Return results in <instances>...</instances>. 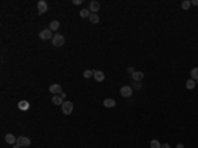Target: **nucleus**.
<instances>
[{"label": "nucleus", "instance_id": "obj_1", "mask_svg": "<svg viewBox=\"0 0 198 148\" xmlns=\"http://www.w3.org/2000/svg\"><path fill=\"white\" fill-rule=\"evenodd\" d=\"M61 108H62V113H64V115H70V114L73 113V108H74V106H73V103L70 102V100H64V103H62Z\"/></svg>", "mask_w": 198, "mask_h": 148}, {"label": "nucleus", "instance_id": "obj_2", "mask_svg": "<svg viewBox=\"0 0 198 148\" xmlns=\"http://www.w3.org/2000/svg\"><path fill=\"white\" fill-rule=\"evenodd\" d=\"M52 44L54 45V46H62V45L65 44V37L61 35V33H56L52 38Z\"/></svg>", "mask_w": 198, "mask_h": 148}, {"label": "nucleus", "instance_id": "obj_3", "mask_svg": "<svg viewBox=\"0 0 198 148\" xmlns=\"http://www.w3.org/2000/svg\"><path fill=\"white\" fill-rule=\"evenodd\" d=\"M53 32L49 29V28H46V29H44V31L40 32V38H41L42 41H46V40H50V38H53Z\"/></svg>", "mask_w": 198, "mask_h": 148}, {"label": "nucleus", "instance_id": "obj_4", "mask_svg": "<svg viewBox=\"0 0 198 148\" xmlns=\"http://www.w3.org/2000/svg\"><path fill=\"white\" fill-rule=\"evenodd\" d=\"M16 144H19L20 147H29L31 145V139L27 138V136H19Z\"/></svg>", "mask_w": 198, "mask_h": 148}, {"label": "nucleus", "instance_id": "obj_5", "mask_svg": "<svg viewBox=\"0 0 198 148\" xmlns=\"http://www.w3.org/2000/svg\"><path fill=\"white\" fill-rule=\"evenodd\" d=\"M37 8H38V15H44L48 11V3L45 0H40L37 3Z\"/></svg>", "mask_w": 198, "mask_h": 148}, {"label": "nucleus", "instance_id": "obj_6", "mask_svg": "<svg viewBox=\"0 0 198 148\" xmlns=\"http://www.w3.org/2000/svg\"><path fill=\"white\" fill-rule=\"evenodd\" d=\"M49 91H50L52 94H54V95L62 94V86L58 85V83H53V85H50V87H49Z\"/></svg>", "mask_w": 198, "mask_h": 148}, {"label": "nucleus", "instance_id": "obj_7", "mask_svg": "<svg viewBox=\"0 0 198 148\" xmlns=\"http://www.w3.org/2000/svg\"><path fill=\"white\" fill-rule=\"evenodd\" d=\"M120 95L124 98H130L132 95V87L131 86H123L120 89Z\"/></svg>", "mask_w": 198, "mask_h": 148}, {"label": "nucleus", "instance_id": "obj_8", "mask_svg": "<svg viewBox=\"0 0 198 148\" xmlns=\"http://www.w3.org/2000/svg\"><path fill=\"white\" fill-rule=\"evenodd\" d=\"M99 9H100V4H99L98 1H95V0H94V1H91V3H90L89 11L91 12V13H96Z\"/></svg>", "mask_w": 198, "mask_h": 148}, {"label": "nucleus", "instance_id": "obj_9", "mask_svg": "<svg viewBox=\"0 0 198 148\" xmlns=\"http://www.w3.org/2000/svg\"><path fill=\"white\" fill-rule=\"evenodd\" d=\"M5 141H7L8 144L15 145V144H16V141H17V138L13 134H7V135H5Z\"/></svg>", "mask_w": 198, "mask_h": 148}, {"label": "nucleus", "instance_id": "obj_10", "mask_svg": "<svg viewBox=\"0 0 198 148\" xmlns=\"http://www.w3.org/2000/svg\"><path fill=\"white\" fill-rule=\"evenodd\" d=\"M94 78H95L96 82H103V81H104V74H103V72H100V70H95V72H94Z\"/></svg>", "mask_w": 198, "mask_h": 148}, {"label": "nucleus", "instance_id": "obj_11", "mask_svg": "<svg viewBox=\"0 0 198 148\" xmlns=\"http://www.w3.org/2000/svg\"><path fill=\"white\" fill-rule=\"evenodd\" d=\"M132 79L133 81H136V82H140L144 79V73L143 72H135L132 74Z\"/></svg>", "mask_w": 198, "mask_h": 148}, {"label": "nucleus", "instance_id": "obj_12", "mask_svg": "<svg viewBox=\"0 0 198 148\" xmlns=\"http://www.w3.org/2000/svg\"><path fill=\"white\" fill-rule=\"evenodd\" d=\"M103 106H106L107 108H111V107H115L116 106V102L111 98H106V99L103 100Z\"/></svg>", "mask_w": 198, "mask_h": 148}, {"label": "nucleus", "instance_id": "obj_13", "mask_svg": "<svg viewBox=\"0 0 198 148\" xmlns=\"http://www.w3.org/2000/svg\"><path fill=\"white\" fill-rule=\"evenodd\" d=\"M52 103L56 104V106H62V103H64V99L61 98V95H54L53 98H52Z\"/></svg>", "mask_w": 198, "mask_h": 148}, {"label": "nucleus", "instance_id": "obj_14", "mask_svg": "<svg viewBox=\"0 0 198 148\" xmlns=\"http://www.w3.org/2000/svg\"><path fill=\"white\" fill-rule=\"evenodd\" d=\"M19 110H21V111L29 110V102L28 100H20L19 102Z\"/></svg>", "mask_w": 198, "mask_h": 148}, {"label": "nucleus", "instance_id": "obj_15", "mask_svg": "<svg viewBox=\"0 0 198 148\" xmlns=\"http://www.w3.org/2000/svg\"><path fill=\"white\" fill-rule=\"evenodd\" d=\"M58 28H60V21H57V20H53V21H50V25H49V29H50L52 32L57 31Z\"/></svg>", "mask_w": 198, "mask_h": 148}, {"label": "nucleus", "instance_id": "obj_16", "mask_svg": "<svg viewBox=\"0 0 198 148\" xmlns=\"http://www.w3.org/2000/svg\"><path fill=\"white\" fill-rule=\"evenodd\" d=\"M89 21L91 23V24H98L99 23V16L96 13H91L89 16Z\"/></svg>", "mask_w": 198, "mask_h": 148}, {"label": "nucleus", "instance_id": "obj_17", "mask_svg": "<svg viewBox=\"0 0 198 148\" xmlns=\"http://www.w3.org/2000/svg\"><path fill=\"white\" fill-rule=\"evenodd\" d=\"M195 85H197V83H195L194 79H188L185 86H186V89H188V90H193L195 87Z\"/></svg>", "mask_w": 198, "mask_h": 148}, {"label": "nucleus", "instance_id": "obj_18", "mask_svg": "<svg viewBox=\"0 0 198 148\" xmlns=\"http://www.w3.org/2000/svg\"><path fill=\"white\" fill-rule=\"evenodd\" d=\"M90 15H91V12H90L89 9H81L79 11V16H81L82 19H86V17L89 19Z\"/></svg>", "mask_w": 198, "mask_h": 148}, {"label": "nucleus", "instance_id": "obj_19", "mask_svg": "<svg viewBox=\"0 0 198 148\" xmlns=\"http://www.w3.org/2000/svg\"><path fill=\"white\" fill-rule=\"evenodd\" d=\"M190 77H191V79H194V81H197V79H198V68H194V69H191V72H190Z\"/></svg>", "mask_w": 198, "mask_h": 148}, {"label": "nucleus", "instance_id": "obj_20", "mask_svg": "<svg viewBox=\"0 0 198 148\" xmlns=\"http://www.w3.org/2000/svg\"><path fill=\"white\" fill-rule=\"evenodd\" d=\"M190 5H191V3L189 1V0H185V1H182V4H181V7H182V9L184 11H189Z\"/></svg>", "mask_w": 198, "mask_h": 148}, {"label": "nucleus", "instance_id": "obj_21", "mask_svg": "<svg viewBox=\"0 0 198 148\" xmlns=\"http://www.w3.org/2000/svg\"><path fill=\"white\" fill-rule=\"evenodd\" d=\"M151 148H161V144L160 141L153 139V140H151Z\"/></svg>", "mask_w": 198, "mask_h": 148}, {"label": "nucleus", "instance_id": "obj_22", "mask_svg": "<svg viewBox=\"0 0 198 148\" xmlns=\"http://www.w3.org/2000/svg\"><path fill=\"white\" fill-rule=\"evenodd\" d=\"M92 76H94V72H91V70H85L83 72V77L85 78H91Z\"/></svg>", "mask_w": 198, "mask_h": 148}, {"label": "nucleus", "instance_id": "obj_23", "mask_svg": "<svg viewBox=\"0 0 198 148\" xmlns=\"http://www.w3.org/2000/svg\"><path fill=\"white\" fill-rule=\"evenodd\" d=\"M133 87H135V89H136V90H139V89H141V85H140V83H139V82H137V83H135V81H133Z\"/></svg>", "mask_w": 198, "mask_h": 148}, {"label": "nucleus", "instance_id": "obj_24", "mask_svg": "<svg viewBox=\"0 0 198 148\" xmlns=\"http://www.w3.org/2000/svg\"><path fill=\"white\" fill-rule=\"evenodd\" d=\"M73 3H74L75 5H78V4L82 3V0H73Z\"/></svg>", "mask_w": 198, "mask_h": 148}, {"label": "nucleus", "instance_id": "obj_25", "mask_svg": "<svg viewBox=\"0 0 198 148\" xmlns=\"http://www.w3.org/2000/svg\"><path fill=\"white\" fill-rule=\"evenodd\" d=\"M161 148H171V145L168 144V143H165V144H163V145H161Z\"/></svg>", "mask_w": 198, "mask_h": 148}, {"label": "nucleus", "instance_id": "obj_26", "mask_svg": "<svg viewBox=\"0 0 198 148\" xmlns=\"http://www.w3.org/2000/svg\"><path fill=\"white\" fill-rule=\"evenodd\" d=\"M127 70H128V73H131V74H133V73H135V70H133L132 68H128Z\"/></svg>", "mask_w": 198, "mask_h": 148}, {"label": "nucleus", "instance_id": "obj_27", "mask_svg": "<svg viewBox=\"0 0 198 148\" xmlns=\"http://www.w3.org/2000/svg\"><path fill=\"white\" fill-rule=\"evenodd\" d=\"M193 5H198V0H193V1H190Z\"/></svg>", "mask_w": 198, "mask_h": 148}, {"label": "nucleus", "instance_id": "obj_28", "mask_svg": "<svg viewBox=\"0 0 198 148\" xmlns=\"http://www.w3.org/2000/svg\"><path fill=\"white\" fill-rule=\"evenodd\" d=\"M176 148H184V144H181V143H180V144H177V147Z\"/></svg>", "mask_w": 198, "mask_h": 148}, {"label": "nucleus", "instance_id": "obj_29", "mask_svg": "<svg viewBox=\"0 0 198 148\" xmlns=\"http://www.w3.org/2000/svg\"><path fill=\"white\" fill-rule=\"evenodd\" d=\"M61 98H62V99H65V98H66V94H65V93H62V94H61Z\"/></svg>", "mask_w": 198, "mask_h": 148}, {"label": "nucleus", "instance_id": "obj_30", "mask_svg": "<svg viewBox=\"0 0 198 148\" xmlns=\"http://www.w3.org/2000/svg\"><path fill=\"white\" fill-rule=\"evenodd\" d=\"M12 148H20V145H19V144H15L13 147H12Z\"/></svg>", "mask_w": 198, "mask_h": 148}, {"label": "nucleus", "instance_id": "obj_31", "mask_svg": "<svg viewBox=\"0 0 198 148\" xmlns=\"http://www.w3.org/2000/svg\"><path fill=\"white\" fill-rule=\"evenodd\" d=\"M195 83H197V85H198V79H197V82H195Z\"/></svg>", "mask_w": 198, "mask_h": 148}]
</instances>
